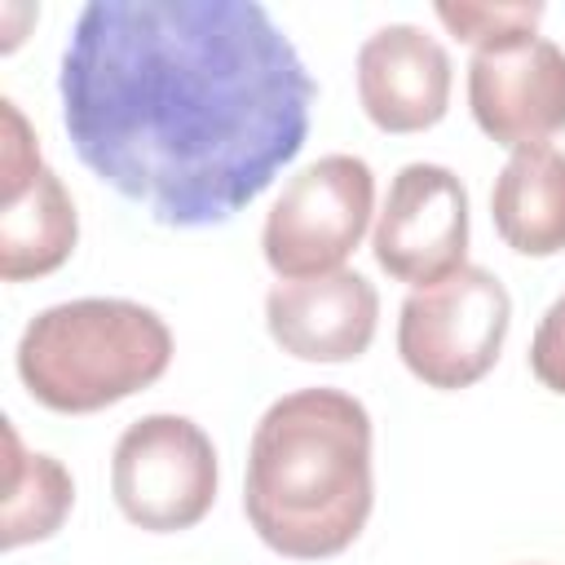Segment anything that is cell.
Here are the masks:
<instances>
[{
	"mask_svg": "<svg viewBox=\"0 0 565 565\" xmlns=\"http://www.w3.org/2000/svg\"><path fill=\"white\" fill-rule=\"evenodd\" d=\"M375 265L415 287H433L468 260V190L441 163H406L375 216Z\"/></svg>",
	"mask_w": 565,
	"mask_h": 565,
	"instance_id": "ba28073f",
	"label": "cell"
},
{
	"mask_svg": "<svg viewBox=\"0 0 565 565\" xmlns=\"http://www.w3.org/2000/svg\"><path fill=\"white\" fill-rule=\"evenodd\" d=\"M437 18L450 26V35H459L463 44H472L477 53L486 49H503L516 40H530L534 26L543 22V4H477V0H441Z\"/></svg>",
	"mask_w": 565,
	"mask_h": 565,
	"instance_id": "5bb4252c",
	"label": "cell"
},
{
	"mask_svg": "<svg viewBox=\"0 0 565 565\" xmlns=\"http://www.w3.org/2000/svg\"><path fill=\"white\" fill-rule=\"evenodd\" d=\"M490 216L499 238L521 256L565 252V150L525 146L512 150L490 190Z\"/></svg>",
	"mask_w": 565,
	"mask_h": 565,
	"instance_id": "7c38bea8",
	"label": "cell"
},
{
	"mask_svg": "<svg viewBox=\"0 0 565 565\" xmlns=\"http://www.w3.org/2000/svg\"><path fill=\"white\" fill-rule=\"evenodd\" d=\"M4 132H0V278L26 282L44 278L75 252L79 216L62 185V177L40 159V146L22 119V110L4 97L0 102Z\"/></svg>",
	"mask_w": 565,
	"mask_h": 565,
	"instance_id": "52a82bcc",
	"label": "cell"
},
{
	"mask_svg": "<svg viewBox=\"0 0 565 565\" xmlns=\"http://www.w3.org/2000/svg\"><path fill=\"white\" fill-rule=\"evenodd\" d=\"M4 446H9V463H4V521H0V547H22V543H40L49 534L62 530L71 503H75V481L71 472L40 450H22L13 424L4 419Z\"/></svg>",
	"mask_w": 565,
	"mask_h": 565,
	"instance_id": "4fadbf2b",
	"label": "cell"
},
{
	"mask_svg": "<svg viewBox=\"0 0 565 565\" xmlns=\"http://www.w3.org/2000/svg\"><path fill=\"white\" fill-rule=\"evenodd\" d=\"M468 106L490 141L508 150L547 146L565 128V53L543 35L472 53Z\"/></svg>",
	"mask_w": 565,
	"mask_h": 565,
	"instance_id": "9c48e42d",
	"label": "cell"
},
{
	"mask_svg": "<svg viewBox=\"0 0 565 565\" xmlns=\"http://www.w3.org/2000/svg\"><path fill=\"white\" fill-rule=\"evenodd\" d=\"M57 93L93 177L172 230H203L300 154L318 84L256 0H88Z\"/></svg>",
	"mask_w": 565,
	"mask_h": 565,
	"instance_id": "6da1fadb",
	"label": "cell"
},
{
	"mask_svg": "<svg viewBox=\"0 0 565 565\" xmlns=\"http://www.w3.org/2000/svg\"><path fill=\"white\" fill-rule=\"evenodd\" d=\"M530 371L539 375L543 388L565 393V291L547 305V313L530 340Z\"/></svg>",
	"mask_w": 565,
	"mask_h": 565,
	"instance_id": "9a60e30c",
	"label": "cell"
},
{
	"mask_svg": "<svg viewBox=\"0 0 565 565\" xmlns=\"http://www.w3.org/2000/svg\"><path fill=\"white\" fill-rule=\"evenodd\" d=\"M265 327L274 344L300 362H353L375 340L380 296L358 269L278 278L265 296Z\"/></svg>",
	"mask_w": 565,
	"mask_h": 565,
	"instance_id": "30bf717a",
	"label": "cell"
},
{
	"mask_svg": "<svg viewBox=\"0 0 565 565\" xmlns=\"http://www.w3.org/2000/svg\"><path fill=\"white\" fill-rule=\"evenodd\" d=\"M172 362L168 322L119 296H84L40 309L18 340L26 393L57 415H93L150 388Z\"/></svg>",
	"mask_w": 565,
	"mask_h": 565,
	"instance_id": "3957f363",
	"label": "cell"
},
{
	"mask_svg": "<svg viewBox=\"0 0 565 565\" xmlns=\"http://www.w3.org/2000/svg\"><path fill=\"white\" fill-rule=\"evenodd\" d=\"M110 494L119 512L150 530L177 534L199 525L216 503V446L185 415L132 419L110 455Z\"/></svg>",
	"mask_w": 565,
	"mask_h": 565,
	"instance_id": "5b68a950",
	"label": "cell"
},
{
	"mask_svg": "<svg viewBox=\"0 0 565 565\" xmlns=\"http://www.w3.org/2000/svg\"><path fill=\"white\" fill-rule=\"evenodd\" d=\"M375 212V177L358 154H322L296 172L265 216V265L287 278H318L344 269Z\"/></svg>",
	"mask_w": 565,
	"mask_h": 565,
	"instance_id": "8992f818",
	"label": "cell"
},
{
	"mask_svg": "<svg viewBox=\"0 0 565 565\" xmlns=\"http://www.w3.org/2000/svg\"><path fill=\"white\" fill-rule=\"evenodd\" d=\"M375 503L371 415L344 388L278 397L247 446L243 512L265 547L291 561L340 556Z\"/></svg>",
	"mask_w": 565,
	"mask_h": 565,
	"instance_id": "7a4b0ae2",
	"label": "cell"
},
{
	"mask_svg": "<svg viewBox=\"0 0 565 565\" xmlns=\"http://www.w3.org/2000/svg\"><path fill=\"white\" fill-rule=\"evenodd\" d=\"M512 296L481 269L463 265L433 287H415L397 313V353L415 380L428 388H468L477 384L508 340Z\"/></svg>",
	"mask_w": 565,
	"mask_h": 565,
	"instance_id": "277c9868",
	"label": "cell"
},
{
	"mask_svg": "<svg viewBox=\"0 0 565 565\" xmlns=\"http://www.w3.org/2000/svg\"><path fill=\"white\" fill-rule=\"evenodd\" d=\"M358 97L375 128L424 132L450 106V53L415 22H388L358 49Z\"/></svg>",
	"mask_w": 565,
	"mask_h": 565,
	"instance_id": "8fae6325",
	"label": "cell"
}]
</instances>
